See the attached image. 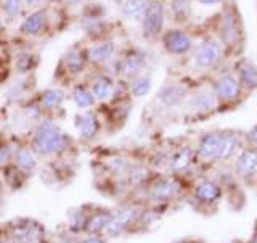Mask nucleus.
<instances>
[{
  "label": "nucleus",
  "mask_w": 257,
  "mask_h": 243,
  "mask_svg": "<svg viewBox=\"0 0 257 243\" xmlns=\"http://www.w3.org/2000/svg\"><path fill=\"white\" fill-rule=\"evenodd\" d=\"M241 148V139L235 132H207L199 139L196 155L207 163L223 161L238 155Z\"/></svg>",
  "instance_id": "1"
},
{
  "label": "nucleus",
  "mask_w": 257,
  "mask_h": 243,
  "mask_svg": "<svg viewBox=\"0 0 257 243\" xmlns=\"http://www.w3.org/2000/svg\"><path fill=\"white\" fill-rule=\"evenodd\" d=\"M68 135L64 134L61 129L53 124L52 121H44L42 124L37 127V131L34 134V150L39 155H55V153H60L66 148L68 145Z\"/></svg>",
  "instance_id": "2"
},
{
  "label": "nucleus",
  "mask_w": 257,
  "mask_h": 243,
  "mask_svg": "<svg viewBox=\"0 0 257 243\" xmlns=\"http://www.w3.org/2000/svg\"><path fill=\"white\" fill-rule=\"evenodd\" d=\"M8 243H44V227L31 219L16 221L8 230Z\"/></svg>",
  "instance_id": "3"
},
{
  "label": "nucleus",
  "mask_w": 257,
  "mask_h": 243,
  "mask_svg": "<svg viewBox=\"0 0 257 243\" xmlns=\"http://www.w3.org/2000/svg\"><path fill=\"white\" fill-rule=\"evenodd\" d=\"M139 209H137L135 206H122V208H119L117 211L112 213L111 216V221L108 224V227H106V232L108 235H119V233H122L125 232L134 222L139 221Z\"/></svg>",
  "instance_id": "4"
},
{
  "label": "nucleus",
  "mask_w": 257,
  "mask_h": 243,
  "mask_svg": "<svg viewBox=\"0 0 257 243\" xmlns=\"http://www.w3.org/2000/svg\"><path fill=\"white\" fill-rule=\"evenodd\" d=\"M164 24V7L158 0L148 4L143 13V34L150 37H156L161 34Z\"/></svg>",
  "instance_id": "5"
},
{
  "label": "nucleus",
  "mask_w": 257,
  "mask_h": 243,
  "mask_svg": "<svg viewBox=\"0 0 257 243\" xmlns=\"http://www.w3.org/2000/svg\"><path fill=\"white\" fill-rule=\"evenodd\" d=\"M182 192V184L175 177H161L155 181L150 187V198L153 201H169L175 198Z\"/></svg>",
  "instance_id": "6"
},
{
  "label": "nucleus",
  "mask_w": 257,
  "mask_h": 243,
  "mask_svg": "<svg viewBox=\"0 0 257 243\" xmlns=\"http://www.w3.org/2000/svg\"><path fill=\"white\" fill-rule=\"evenodd\" d=\"M222 47L214 39H206L201 42L198 50L195 52V64L198 68H211L220 60Z\"/></svg>",
  "instance_id": "7"
},
{
  "label": "nucleus",
  "mask_w": 257,
  "mask_h": 243,
  "mask_svg": "<svg viewBox=\"0 0 257 243\" xmlns=\"http://www.w3.org/2000/svg\"><path fill=\"white\" fill-rule=\"evenodd\" d=\"M235 171L244 181L252 179L257 174V147H246L236 155Z\"/></svg>",
  "instance_id": "8"
},
{
  "label": "nucleus",
  "mask_w": 257,
  "mask_h": 243,
  "mask_svg": "<svg viewBox=\"0 0 257 243\" xmlns=\"http://www.w3.org/2000/svg\"><path fill=\"white\" fill-rule=\"evenodd\" d=\"M163 44L167 52L182 55V53H187L191 48V37L187 32H183L180 29H171L164 34Z\"/></svg>",
  "instance_id": "9"
},
{
  "label": "nucleus",
  "mask_w": 257,
  "mask_h": 243,
  "mask_svg": "<svg viewBox=\"0 0 257 243\" xmlns=\"http://www.w3.org/2000/svg\"><path fill=\"white\" fill-rule=\"evenodd\" d=\"M193 192H195V198L199 201V203H204V205H214L222 197L220 185L211 179L198 182Z\"/></svg>",
  "instance_id": "10"
},
{
  "label": "nucleus",
  "mask_w": 257,
  "mask_h": 243,
  "mask_svg": "<svg viewBox=\"0 0 257 243\" xmlns=\"http://www.w3.org/2000/svg\"><path fill=\"white\" fill-rule=\"evenodd\" d=\"M214 92L223 102H233L238 99L241 92V86L238 79L233 76H222L214 83Z\"/></svg>",
  "instance_id": "11"
},
{
  "label": "nucleus",
  "mask_w": 257,
  "mask_h": 243,
  "mask_svg": "<svg viewBox=\"0 0 257 243\" xmlns=\"http://www.w3.org/2000/svg\"><path fill=\"white\" fill-rule=\"evenodd\" d=\"M111 211H106V209H96L92 214L87 216L85 221V227L84 232H87L88 235H98L103 230H106L108 224L111 221Z\"/></svg>",
  "instance_id": "12"
},
{
  "label": "nucleus",
  "mask_w": 257,
  "mask_h": 243,
  "mask_svg": "<svg viewBox=\"0 0 257 243\" xmlns=\"http://www.w3.org/2000/svg\"><path fill=\"white\" fill-rule=\"evenodd\" d=\"M220 36L225 44L233 45L239 40V21L238 16L231 12H227L223 15V21L220 26Z\"/></svg>",
  "instance_id": "13"
},
{
  "label": "nucleus",
  "mask_w": 257,
  "mask_h": 243,
  "mask_svg": "<svg viewBox=\"0 0 257 243\" xmlns=\"http://www.w3.org/2000/svg\"><path fill=\"white\" fill-rule=\"evenodd\" d=\"M193 163H195V151L190 147H182L172 155L169 166H171L174 173L182 174V173H187L193 166Z\"/></svg>",
  "instance_id": "14"
},
{
  "label": "nucleus",
  "mask_w": 257,
  "mask_h": 243,
  "mask_svg": "<svg viewBox=\"0 0 257 243\" xmlns=\"http://www.w3.org/2000/svg\"><path fill=\"white\" fill-rule=\"evenodd\" d=\"M77 129L82 139L85 140L93 139L100 129L98 118H96L95 113H84V115H80L77 118Z\"/></svg>",
  "instance_id": "15"
},
{
  "label": "nucleus",
  "mask_w": 257,
  "mask_h": 243,
  "mask_svg": "<svg viewBox=\"0 0 257 243\" xmlns=\"http://www.w3.org/2000/svg\"><path fill=\"white\" fill-rule=\"evenodd\" d=\"M15 163L16 168L23 173H34L37 168V158L34 155V151L29 148H20L15 153Z\"/></svg>",
  "instance_id": "16"
},
{
  "label": "nucleus",
  "mask_w": 257,
  "mask_h": 243,
  "mask_svg": "<svg viewBox=\"0 0 257 243\" xmlns=\"http://www.w3.org/2000/svg\"><path fill=\"white\" fill-rule=\"evenodd\" d=\"M145 66V56L139 52H132L127 55V58L122 61V74L127 77H135L139 72L142 71V68Z\"/></svg>",
  "instance_id": "17"
},
{
  "label": "nucleus",
  "mask_w": 257,
  "mask_h": 243,
  "mask_svg": "<svg viewBox=\"0 0 257 243\" xmlns=\"http://www.w3.org/2000/svg\"><path fill=\"white\" fill-rule=\"evenodd\" d=\"M214 97L209 94V92H198L191 97L188 100V107L191 110H195L198 113H204V111H209L214 108Z\"/></svg>",
  "instance_id": "18"
},
{
  "label": "nucleus",
  "mask_w": 257,
  "mask_h": 243,
  "mask_svg": "<svg viewBox=\"0 0 257 243\" xmlns=\"http://www.w3.org/2000/svg\"><path fill=\"white\" fill-rule=\"evenodd\" d=\"M238 83L247 89H257V68L251 63H244L238 68Z\"/></svg>",
  "instance_id": "19"
},
{
  "label": "nucleus",
  "mask_w": 257,
  "mask_h": 243,
  "mask_svg": "<svg viewBox=\"0 0 257 243\" xmlns=\"http://www.w3.org/2000/svg\"><path fill=\"white\" fill-rule=\"evenodd\" d=\"M114 52V44L112 42H100V44H95L90 50H88V56L93 63H103L106 61L109 56Z\"/></svg>",
  "instance_id": "20"
},
{
  "label": "nucleus",
  "mask_w": 257,
  "mask_h": 243,
  "mask_svg": "<svg viewBox=\"0 0 257 243\" xmlns=\"http://www.w3.org/2000/svg\"><path fill=\"white\" fill-rule=\"evenodd\" d=\"M183 97H185L183 89L171 86V87H164L163 91L159 92V102L166 105V107H172V105H177L179 102H182Z\"/></svg>",
  "instance_id": "21"
},
{
  "label": "nucleus",
  "mask_w": 257,
  "mask_h": 243,
  "mask_svg": "<svg viewBox=\"0 0 257 243\" xmlns=\"http://www.w3.org/2000/svg\"><path fill=\"white\" fill-rule=\"evenodd\" d=\"M45 23V13L44 12H36L29 15L26 20H24L23 23V32H26V34H37V32L42 29Z\"/></svg>",
  "instance_id": "22"
},
{
  "label": "nucleus",
  "mask_w": 257,
  "mask_h": 243,
  "mask_svg": "<svg viewBox=\"0 0 257 243\" xmlns=\"http://www.w3.org/2000/svg\"><path fill=\"white\" fill-rule=\"evenodd\" d=\"M92 94L95 99L98 100H108L112 95V84L108 77H98L95 79V83L92 86Z\"/></svg>",
  "instance_id": "23"
},
{
  "label": "nucleus",
  "mask_w": 257,
  "mask_h": 243,
  "mask_svg": "<svg viewBox=\"0 0 257 243\" xmlns=\"http://www.w3.org/2000/svg\"><path fill=\"white\" fill-rule=\"evenodd\" d=\"M63 99H64V94L60 91V89H50V91L44 92L42 99H40V105L47 110H52L55 107H58V105L63 102Z\"/></svg>",
  "instance_id": "24"
},
{
  "label": "nucleus",
  "mask_w": 257,
  "mask_h": 243,
  "mask_svg": "<svg viewBox=\"0 0 257 243\" xmlns=\"http://www.w3.org/2000/svg\"><path fill=\"white\" fill-rule=\"evenodd\" d=\"M147 7H148L147 0H127L122 7V13L128 16V18H135V16L145 13Z\"/></svg>",
  "instance_id": "25"
},
{
  "label": "nucleus",
  "mask_w": 257,
  "mask_h": 243,
  "mask_svg": "<svg viewBox=\"0 0 257 243\" xmlns=\"http://www.w3.org/2000/svg\"><path fill=\"white\" fill-rule=\"evenodd\" d=\"M93 94L92 92H88L85 91L84 87H77L76 91H74V102L79 108H88V107H92L93 105Z\"/></svg>",
  "instance_id": "26"
},
{
  "label": "nucleus",
  "mask_w": 257,
  "mask_h": 243,
  "mask_svg": "<svg viewBox=\"0 0 257 243\" xmlns=\"http://www.w3.org/2000/svg\"><path fill=\"white\" fill-rule=\"evenodd\" d=\"M151 89V79L148 76H140L134 80L132 84V94L135 97H145Z\"/></svg>",
  "instance_id": "27"
},
{
  "label": "nucleus",
  "mask_w": 257,
  "mask_h": 243,
  "mask_svg": "<svg viewBox=\"0 0 257 243\" xmlns=\"http://www.w3.org/2000/svg\"><path fill=\"white\" fill-rule=\"evenodd\" d=\"M68 63V68L72 71V72H77V71H80L84 68V60H82V56H80V53L79 52H71L69 55H68V60H66Z\"/></svg>",
  "instance_id": "28"
},
{
  "label": "nucleus",
  "mask_w": 257,
  "mask_h": 243,
  "mask_svg": "<svg viewBox=\"0 0 257 243\" xmlns=\"http://www.w3.org/2000/svg\"><path fill=\"white\" fill-rule=\"evenodd\" d=\"M4 10L7 12L8 16H16L21 10V0H5Z\"/></svg>",
  "instance_id": "29"
},
{
  "label": "nucleus",
  "mask_w": 257,
  "mask_h": 243,
  "mask_svg": "<svg viewBox=\"0 0 257 243\" xmlns=\"http://www.w3.org/2000/svg\"><path fill=\"white\" fill-rule=\"evenodd\" d=\"M12 155H13V153H12L10 147H7V145H2V147H0V166L5 165L7 161L10 159Z\"/></svg>",
  "instance_id": "30"
},
{
  "label": "nucleus",
  "mask_w": 257,
  "mask_h": 243,
  "mask_svg": "<svg viewBox=\"0 0 257 243\" xmlns=\"http://www.w3.org/2000/svg\"><path fill=\"white\" fill-rule=\"evenodd\" d=\"M77 243H106V241H104L100 235H88L87 238L80 240V241H77Z\"/></svg>",
  "instance_id": "31"
},
{
  "label": "nucleus",
  "mask_w": 257,
  "mask_h": 243,
  "mask_svg": "<svg viewBox=\"0 0 257 243\" xmlns=\"http://www.w3.org/2000/svg\"><path fill=\"white\" fill-rule=\"evenodd\" d=\"M247 139H249V142H251V143H254V147H257V126L252 127L251 131H249Z\"/></svg>",
  "instance_id": "32"
},
{
  "label": "nucleus",
  "mask_w": 257,
  "mask_h": 243,
  "mask_svg": "<svg viewBox=\"0 0 257 243\" xmlns=\"http://www.w3.org/2000/svg\"><path fill=\"white\" fill-rule=\"evenodd\" d=\"M201 4H204V5H214V4H219L222 2V0H199Z\"/></svg>",
  "instance_id": "33"
},
{
  "label": "nucleus",
  "mask_w": 257,
  "mask_h": 243,
  "mask_svg": "<svg viewBox=\"0 0 257 243\" xmlns=\"http://www.w3.org/2000/svg\"><path fill=\"white\" fill-rule=\"evenodd\" d=\"M26 2H28L29 5H34V4H39L40 0H26Z\"/></svg>",
  "instance_id": "34"
},
{
  "label": "nucleus",
  "mask_w": 257,
  "mask_h": 243,
  "mask_svg": "<svg viewBox=\"0 0 257 243\" xmlns=\"http://www.w3.org/2000/svg\"><path fill=\"white\" fill-rule=\"evenodd\" d=\"M249 243H257V235H255V237H252V238H251V241H249Z\"/></svg>",
  "instance_id": "35"
},
{
  "label": "nucleus",
  "mask_w": 257,
  "mask_h": 243,
  "mask_svg": "<svg viewBox=\"0 0 257 243\" xmlns=\"http://www.w3.org/2000/svg\"><path fill=\"white\" fill-rule=\"evenodd\" d=\"M191 243H201V241H191Z\"/></svg>",
  "instance_id": "36"
},
{
  "label": "nucleus",
  "mask_w": 257,
  "mask_h": 243,
  "mask_svg": "<svg viewBox=\"0 0 257 243\" xmlns=\"http://www.w3.org/2000/svg\"><path fill=\"white\" fill-rule=\"evenodd\" d=\"M72 2H77V0H72Z\"/></svg>",
  "instance_id": "37"
},
{
  "label": "nucleus",
  "mask_w": 257,
  "mask_h": 243,
  "mask_svg": "<svg viewBox=\"0 0 257 243\" xmlns=\"http://www.w3.org/2000/svg\"><path fill=\"white\" fill-rule=\"evenodd\" d=\"M0 243H5V241H0Z\"/></svg>",
  "instance_id": "38"
},
{
  "label": "nucleus",
  "mask_w": 257,
  "mask_h": 243,
  "mask_svg": "<svg viewBox=\"0 0 257 243\" xmlns=\"http://www.w3.org/2000/svg\"><path fill=\"white\" fill-rule=\"evenodd\" d=\"M116 2H119V0H116Z\"/></svg>",
  "instance_id": "39"
}]
</instances>
